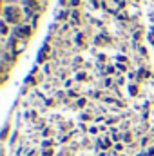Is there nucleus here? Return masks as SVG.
Wrapping results in <instances>:
<instances>
[{"label": "nucleus", "mask_w": 154, "mask_h": 156, "mask_svg": "<svg viewBox=\"0 0 154 156\" xmlns=\"http://www.w3.org/2000/svg\"><path fill=\"white\" fill-rule=\"evenodd\" d=\"M5 15H7V20H9V22H16V20H18V13H16L15 9H11V7L5 9Z\"/></svg>", "instance_id": "f257e3e1"}, {"label": "nucleus", "mask_w": 154, "mask_h": 156, "mask_svg": "<svg viewBox=\"0 0 154 156\" xmlns=\"http://www.w3.org/2000/svg\"><path fill=\"white\" fill-rule=\"evenodd\" d=\"M51 154H53V153H51V151H47V153H45L44 156H51Z\"/></svg>", "instance_id": "f03ea898"}]
</instances>
